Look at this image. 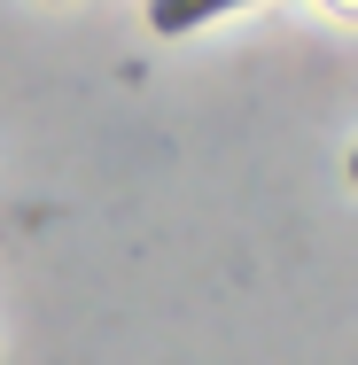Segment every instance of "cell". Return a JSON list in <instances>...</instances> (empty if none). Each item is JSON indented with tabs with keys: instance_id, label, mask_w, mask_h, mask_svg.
Listing matches in <instances>:
<instances>
[{
	"instance_id": "2",
	"label": "cell",
	"mask_w": 358,
	"mask_h": 365,
	"mask_svg": "<svg viewBox=\"0 0 358 365\" xmlns=\"http://www.w3.org/2000/svg\"><path fill=\"white\" fill-rule=\"evenodd\" d=\"M351 179H358V155H351Z\"/></svg>"
},
{
	"instance_id": "1",
	"label": "cell",
	"mask_w": 358,
	"mask_h": 365,
	"mask_svg": "<svg viewBox=\"0 0 358 365\" xmlns=\"http://www.w3.org/2000/svg\"><path fill=\"white\" fill-rule=\"evenodd\" d=\"M226 8H249V0H148V24L156 31H195V24H211Z\"/></svg>"
}]
</instances>
